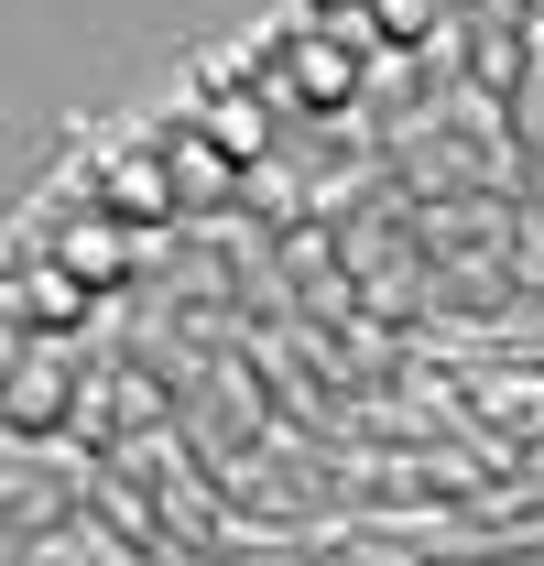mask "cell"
I'll return each mask as SVG.
<instances>
[{
	"instance_id": "5",
	"label": "cell",
	"mask_w": 544,
	"mask_h": 566,
	"mask_svg": "<svg viewBox=\"0 0 544 566\" xmlns=\"http://www.w3.org/2000/svg\"><path fill=\"white\" fill-rule=\"evenodd\" d=\"M197 132L218 142V153H229L240 175H251V164H262V153H272V98H262V87H251V76H218V87H207V98H197Z\"/></svg>"
},
{
	"instance_id": "8",
	"label": "cell",
	"mask_w": 544,
	"mask_h": 566,
	"mask_svg": "<svg viewBox=\"0 0 544 566\" xmlns=\"http://www.w3.org/2000/svg\"><path fill=\"white\" fill-rule=\"evenodd\" d=\"M370 22H381V44H458V11L447 0H370Z\"/></svg>"
},
{
	"instance_id": "9",
	"label": "cell",
	"mask_w": 544,
	"mask_h": 566,
	"mask_svg": "<svg viewBox=\"0 0 544 566\" xmlns=\"http://www.w3.org/2000/svg\"><path fill=\"white\" fill-rule=\"evenodd\" d=\"M22 359H33V338H22V316H11V305H0V381H11V370H22Z\"/></svg>"
},
{
	"instance_id": "6",
	"label": "cell",
	"mask_w": 544,
	"mask_h": 566,
	"mask_svg": "<svg viewBox=\"0 0 544 566\" xmlns=\"http://www.w3.org/2000/svg\"><path fill=\"white\" fill-rule=\"evenodd\" d=\"M0 305H11V316H22L33 338H66V327H87V305H98V294H87V283H76V273H55V262L33 251L22 273L0 283Z\"/></svg>"
},
{
	"instance_id": "4",
	"label": "cell",
	"mask_w": 544,
	"mask_h": 566,
	"mask_svg": "<svg viewBox=\"0 0 544 566\" xmlns=\"http://www.w3.org/2000/svg\"><path fill=\"white\" fill-rule=\"evenodd\" d=\"M0 424H11V436H66L76 424V381H66L55 349H33L11 381H0Z\"/></svg>"
},
{
	"instance_id": "2",
	"label": "cell",
	"mask_w": 544,
	"mask_h": 566,
	"mask_svg": "<svg viewBox=\"0 0 544 566\" xmlns=\"http://www.w3.org/2000/svg\"><path fill=\"white\" fill-rule=\"evenodd\" d=\"M87 208H109L121 229H175L186 218V197H175V175H164V142H121L109 164H98V186H87Z\"/></svg>"
},
{
	"instance_id": "7",
	"label": "cell",
	"mask_w": 544,
	"mask_h": 566,
	"mask_svg": "<svg viewBox=\"0 0 544 566\" xmlns=\"http://www.w3.org/2000/svg\"><path fill=\"white\" fill-rule=\"evenodd\" d=\"M164 175H175V197H186V208H218V197L240 186V164H229L197 120H175V132H164Z\"/></svg>"
},
{
	"instance_id": "3",
	"label": "cell",
	"mask_w": 544,
	"mask_h": 566,
	"mask_svg": "<svg viewBox=\"0 0 544 566\" xmlns=\"http://www.w3.org/2000/svg\"><path fill=\"white\" fill-rule=\"evenodd\" d=\"M44 262H55V273H76L87 294H109V283H121V273L142 262V229H121L109 208H76V218H55Z\"/></svg>"
},
{
	"instance_id": "1",
	"label": "cell",
	"mask_w": 544,
	"mask_h": 566,
	"mask_svg": "<svg viewBox=\"0 0 544 566\" xmlns=\"http://www.w3.org/2000/svg\"><path fill=\"white\" fill-rule=\"evenodd\" d=\"M359 66H370V55H359V44H338L327 22H294V33L262 55V76H251V87H262L272 109H348V98H359Z\"/></svg>"
}]
</instances>
